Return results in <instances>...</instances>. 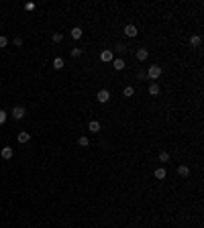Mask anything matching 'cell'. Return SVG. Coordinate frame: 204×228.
Returning a JSON list of instances; mask_svg holds the SVG:
<instances>
[{
	"mask_svg": "<svg viewBox=\"0 0 204 228\" xmlns=\"http://www.w3.org/2000/svg\"><path fill=\"white\" fill-rule=\"evenodd\" d=\"M159 75H161V65H151L149 71H147V78L149 80H159Z\"/></svg>",
	"mask_w": 204,
	"mask_h": 228,
	"instance_id": "obj_1",
	"label": "cell"
},
{
	"mask_svg": "<svg viewBox=\"0 0 204 228\" xmlns=\"http://www.w3.org/2000/svg\"><path fill=\"white\" fill-rule=\"evenodd\" d=\"M96 100H98L100 104H106V102L110 100V92H108V90H100L98 94H96Z\"/></svg>",
	"mask_w": 204,
	"mask_h": 228,
	"instance_id": "obj_2",
	"label": "cell"
},
{
	"mask_svg": "<svg viewBox=\"0 0 204 228\" xmlns=\"http://www.w3.org/2000/svg\"><path fill=\"white\" fill-rule=\"evenodd\" d=\"M25 114H27V112H25V108H22V106L12 108V118H14V120H22V118H25Z\"/></svg>",
	"mask_w": 204,
	"mask_h": 228,
	"instance_id": "obj_3",
	"label": "cell"
},
{
	"mask_svg": "<svg viewBox=\"0 0 204 228\" xmlns=\"http://www.w3.org/2000/svg\"><path fill=\"white\" fill-rule=\"evenodd\" d=\"M100 59L104 61V63H108V61H112V59H114V53L110 51V49H104V51L100 53Z\"/></svg>",
	"mask_w": 204,
	"mask_h": 228,
	"instance_id": "obj_4",
	"label": "cell"
},
{
	"mask_svg": "<svg viewBox=\"0 0 204 228\" xmlns=\"http://www.w3.org/2000/svg\"><path fill=\"white\" fill-rule=\"evenodd\" d=\"M135 57H137L139 61H145V59L149 57V51H147L145 47H139V49H137V53H135Z\"/></svg>",
	"mask_w": 204,
	"mask_h": 228,
	"instance_id": "obj_5",
	"label": "cell"
},
{
	"mask_svg": "<svg viewBox=\"0 0 204 228\" xmlns=\"http://www.w3.org/2000/svg\"><path fill=\"white\" fill-rule=\"evenodd\" d=\"M125 33H127V37H131V39H133V37H137V27L127 25V27H125Z\"/></svg>",
	"mask_w": 204,
	"mask_h": 228,
	"instance_id": "obj_6",
	"label": "cell"
},
{
	"mask_svg": "<svg viewBox=\"0 0 204 228\" xmlns=\"http://www.w3.org/2000/svg\"><path fill=\"white\" fill-rule=\"evenodd\" d=\"M88 130H92V133H100V122L98 120H90V122H88Z\"/></svg>",
	"mask_w": 204,
	"mask_h": 228,
	"instance_id": "obj_7",
	"label": "cell"
},
{
	"mask_svg": "<svg viewBox=\"0 0 204 228\" xmlns=\"http://www.w3.org/2000/svg\"><path fill=\"white\" fill-rule=\"evenodd\" d=\"M200 43H202V37H200V35H192L190 37V45L192 47H200Z\"/></svg>",
	"mask_w": 204,
	"mask_h": 228,
	"instance_id": "obj_8",
	"label": "cell"
},
{
	"mask_svg": "<svg viewBox=\"0 0 204 228\" xmlns=\"http://www.w3.org/2000/svg\"><path fill=\"white\" fill-rule=\"evenodd\" d=\"M0 155H2V159H10L12 157V147H4V149L0 151Z\"/></svg>",
	"mask_w": 204,
	"mask_h": 228,
	"instance_id": "obj_9",
	"label": "cell"
},
{
	"mask_svg": "<svg viewBox=\"0 0 204 228\" xmlns=\"http://www.w3.org/2000/svg\"><path fill=\"white\" fill-rule=\"evenodd\" d=\"M153 175H155V179H165V175H167V173H165L163 167H157L155 171H153Z\"/></svg>",
	"mask_w": 204,
	"mask_h": 228,
	"instance_id": "obj_10",
	"label": "cell"
},
{
	"mask_svg": "<svg viewBox=\"0 0 204 228\" xmlns=\"http://www.w3.org/2000/svg\"><path fill=\"white\" fill-rule=\"evenodd\" d=\"M178 175L180 177H188V175H190V169H188L186 165H180V167H178Z\"/></svg>",
	"mask_w": 204,
	"mask_h": 228,
	"instance_id": "obj_11",
	"label": "cell"
},
{
	"mask_svg": "<svg viewBox=\"0 0 204 228\" xmlns=\"http://www.w3.org/2000/svg\"><path fill=\"white\" fill-rule=\"evenodd\" d=\"M31 141V134L27 133V130H22V133H18V143H29Z\"/></svg>",
	"mask_w": 204,
	"mask_h": 228,
	"instance_id": "obj_12",
	"label": "cell"
},
{
	"mask_svg": "<svg viewBox=\"0 0 204 228\" xmlns=\"http://www.w3.org/2000/svg\"><path fill=\"white\" fill-rule=\"evenodd\" d=\"M112 67L117 69V71H121V69H125V61L122 59H112Z\"/></svg>",
	"mask_w": 204,
	"mask_h": 228,
	"instance_id": "obj_13",
	"label": "cell"
},
{
	"mask_svg": "<svg viewBox=\"0 0 204 228\" xmlns=\"http://www.w3.org/2000/svg\"><path fill=\"white\" fill-rule=\"evenodd\" d=\"M80 37H82V29H80V27H74V29H72V39L78 41Z\"/></svg>",
	"mask_w": 204,
	"mask_h": 228,
	"instance_id": "obj_14",
	"label": "cell"
},
{
	"mask_svg": "<svg viewBox=\"0 0 204 228\" xmlns=\"http://www.w3.org/2000/svg\"><path fill=\"white\" fill-rule=\"evenodd\" d=\"M149 94H151V96H157V94H159V84L153 82L151 86H149Z\"/></svg>",
	"mask_w": 204,
	"mask_h": 228,
	"instance_id": "obj_15",
	"label": "cell"
},
{
	"mask_svg": "<svg viewBox=\"0 0 204 228\" xmlns=\"http://www.w3.org/2000/svg\"><path fill=\"white\" fill-rule=\"evenodd\" d=\"M133 94H135V88L133 86H127L125 90H122V96H125V98H131Z\"/></svg>",
	"mask_w": 204,
	"mask_h": 228,
	"instance_id": "obj_16",
	"label": "cell"
},
{
	"mask_svg": "<svg viewBox=\"0 0 204 228\" xmlns=\"http://www.w3.org/2000/svg\"><path fill=\"white\" fill-rule=\"evenodd\" d=\"M51 41H53V43H61V41H63V35H61V33H53L51 35Z\"/></svg>",
	"mask_w": 204,
	"mask_h": 228,
	"instance_id": "obj_17",
	"label": "cell"
},
{
	"mask_svg": "<svg viewBox=\"0 0 204 228\" xmlns=\"http://www.w3.org/2000/svg\"><path fill=\"white\" fill-rule=\"evenodd\" d=\"M78 145L80 147H88V145H90V138H88V137H80L78 138Z\"/></svg>",
	"mask_w": 204,
	"mask_h": 228,
	"instance_id": "obj_18",
	"label": "cell"
},
{
	"mask_svg": "<svg viewBox=\"0 0 204 228\" xmlns=\"http://www.w3.org/2000/svg\"><path fill=\"white\" fill-rule=\"evenodd\" d=\"M159 161H161V163L169 161V153H167V151H161V153H159Z\"/></svg>",
	"mask_w": 204,
	"mask_h": 228,
	"instance_id": "obj_19",
	"label": "cell"
},
{
	"mask_svg": "<svg viewBox=\"0 0 204 228\" xmlns=\"http://www.w3.org/2000/svg\"><path fill=\"white\" fill-rule=\"evenodd\" d=\"M63 59H61V57H57V59L55 61H53V67H55V69H61V67H63Z\"/></svg>",
	"mask_w": 204,
	"mask_h": 228,
	"instance_id": "obj_20",
	"label": "cell"
},
{
	"mask_svg": "<svg viewBox=\"0 0 204 228\" xmlns=\"http://www.w3.org/2000/svg\"><path fill=\"white\" fill-rule=\"evenodd\" d=\"M6 45H8V39H6L4 35H0V49H4Z\"/></svg>",
	"mask_w": 204,
	"mask_h": 228,
	"instance_id": "obj_21",
	"label": "cell"
},
{
	"mask_svg": "<svg viewBox=\"0 0 204 228\" xmlns=\"http://www.w3.org/2000/svg\"><path fill=\"white\" fill-rule=\"evenodd\" d=\"M80 55H82V49H78V47L72 49V57H80Z\"/></svg>",
	"mask_w": 204,
	"mask_h": 228,
	"instance_id": "obj_22",
	"label": "cell"
},
{
	"mask_svg": "<svg viewBox=\"0 0 204 228\" xmlns=\"http://www.w3.org/2000/svg\"><path fill=\"white\" fill-rule=\"evenodd\" d=\"M6 116H8V114H6L4 110H0V124H4V122H6Z\"/></svg>",
	"mask_w": 204,
	"mask_h": 228,
	"instance_id": "obj_23",
	"label": "cell"
},
{
	"mask_svg": "<svg viewBox=\"0 0 204 228\" xmlns=\"http://www.w3.org/2000/svg\"><path fill=\"white\" fill-rule=\"evenodd\" d=\"M12 43L17 45V47H21V45H22V39H21V37H14V39H12Z\"/></svg>",
	"mask_w": 204,
	"mask_h": 228,
	"instance_id": "obj_24",
	"label": "cell"
},
{
	"mask_svg": "<svg viewBox=\"0 0 204 228\" xmlns=\"http://www.w3.org/2000/svg\"><path fill=\"white\" fill-rule=\"evenodd\" d=\"M117 51H118V53H122V51H127V47H125L122 43H118V45H117Z\"/></svg>",
	"mask_w": 204,
	"mask_h": 228,
	"instance_id": "obj_25",
	"label": "cell"
},
{
	"mask_svg": "<svg viewBox=\"0 0 204 228\" xmlns=\"http://www.w3.org/2000/svg\"><path fill=\"white\" fill-rule=\"evenodd\" d=\"M33 8H35V4H33V2H27V4H25V10H33Z\"/></svg>",
	"mask_w": 204,
	"mask_h": 228,
	"instance_id": "obj_26",
	"label": "cell"
}]
</instances>
